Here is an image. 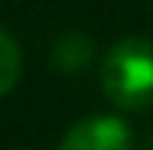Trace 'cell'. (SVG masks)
Instances as JSON below:
<instances>
[{
  "instance_id": "1",
  "label": "cell",
  "mask_w": 153,
  "mask_h": 150,
  "mask_svg": "<svg viewBox=\"0 0 153 150\" xmlns=\"http://www.w3.org/2000/svg\"><path fill=\"white\" fill-rule=\"evenodd\" d=\"M101 88L124 111L153 108V39L124 36L101 62Z\"/></svg>"
},
{
  "instance_id": "2",
  "label": "cell",
  "mask_w": 153,
  "mask_h": 150,
  "mask_svg": "<svg viewBox=\"0 0 153 150\" xmlns=\"http://www.w3.org/2000/svg\"><path fill=\"white\" fill-rule=\"evenodd\" d=\"M59 150H134V134L114 114H91L65 131Z\"/></svg>"
},
{
  "instance_id": "3",
  "label": "cell",
  "mask_w": 153,
  "mask_h": 150,
  "mask_svg": "<svg viewBox=\"0 0 153 150\" xmlns=\"http://www.w3.org/2000/svg\"><path fill=\"white\" fill-rule=\"evenodd\" d=\"M91 39L82 36V33H65L59 36L56 49H52V62L59 72H82L88 62H91Z\"/></svg>"
},
{
  "instance_id": "4",
  "label": "cell",
  "mask_w": 153,
  "mask_h": 150,
  "mask_svg": "<svg viewBox=\"0 0 153 150\" xmlns=\"http://www.w3.org/2000/svg\"><path fill=\"white\" fill-rule=\"evenodd\" d=\"M20 69H23V52L20 43L0 26V98L10 95L13 85L20 82Z\"/></svg>"
}]
</instances>
